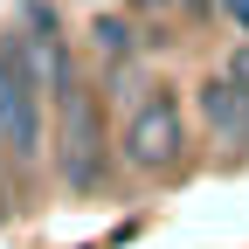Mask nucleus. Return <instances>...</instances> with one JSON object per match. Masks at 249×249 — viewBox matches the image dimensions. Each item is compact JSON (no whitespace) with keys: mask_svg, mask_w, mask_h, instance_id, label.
Listing matches in <instances>:
<instances>
[{"mask_svg":"<svg viewBox=\"0 0 249 249\" xmlns=\"http://www.w3.org/2000/svg\"><path fill=\"white\" fill-rule=\"evenodd\" d=\"M0 139L21 160L42 152V111H35V70L14 55V42H0Z\"/></svg>","mask_w":249,"mask_h":249,"instance_id":"f257e3e1","label":"nucleus"},{"mask_svg":"<svg viewBox=\"0 0 249 249\" xmlns=\"http://www.w3.org/2000/svg\"><path fill=\"white\" fill-rule=\"evenodd\" d=\"M180 145H187V132H180L173 97H145L132 111V124H124V160H132L139 173H166L180 160Z\"/></svg>","mask_w":249,"mask_h":249,"instance_id":"f03ea898","label":"nucleus"},{"mask_svg":"<svg viewBox=\"0 0 249 249\" xmlns=\"http://www.w3.org/2000/svg\"><path fill=\"white\" fill-rule=\"evenodd\" d=\"M62 180L97 187V111L76 83H62Z\"/></svg>","mask_w":249,"mask_h":249,"instance_id":"7ed1b4c3","label":"nucleus"},{"mask_svg":"<svg viewBox=\"0 0 249 249\" xmlns=\"http://www.w3.org/2000/svg\"><path fill=\"white\" fill-rule=\"evenodd\" d=\"M201 118L222 145H249V83L235 76H208L201 83Z\"/></svg>","mask_w":249,"mask_h":249,"instance_id":"20e7f679","label":"nucleus"},{"mask_svg":"<svg viewBox=\"0 0 249 249\" xmlns=\"http://www.w3.org/2000/svg\"><path fill=\"white\" fill-rule=\"evenodd\" d=\"M90 42H97V55H124V49H132V28H124V21H97Z\"/></svg>","mask_w":249,"mask_h":249,"instance_id":"39448f33","label":"nucleus"},{"mask_svg":"<svg viewBox=\"0 0 249 249\" xmlns=\"http://www.w3.org/2000/svg\"><path fill=\"white\" fill-rule=\"evenodd\" d=\"M229 76H235V83H249V42H242V49L229 55Z\"/></svg>","mask_w":249,"mask_h":249,"instance_id":"423d86ee","label":"nucleus"},{"mask_svg":"<svg viewBox=\"0 0 249 249\" xmlns=\"http://www.w3.org/2000/svg\"><path fill=\"white\" fill-rule=\"evenodd\" d=\"M222 7H229V21L242 28V35H249V0H222Z\"/></svg>","mask_w":249,"mask_h":249,"instance_id":"0eeeda50","label":"nucleus"}]
</instances>
